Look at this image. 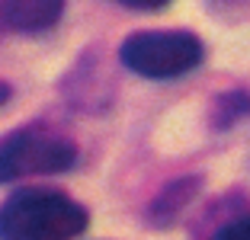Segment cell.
Wrapping results in <instances>:
<instances>
[{
    "mask_svg": "<svg viewBox=\"0 0 250 240\" xmlns=\"http://www.w3.org/2000/svg\"><path fill=\"white\" fill-rule=\"evenodd\" d=\"M7 100H10V83H7V80H0V106H3Z\"/></svg>",
    "mask_w": 250,
    "mask_h": 240,
    "instance_id": "9c48e42d",
    "label": "cell"
},
{
    "mask_svg": "<svg viewBox=\"0 0 250 240\" xmlns=\"http://www.w3.org/2000/svg\"><path fill=\"white\" fill-rule=\"evenodd\" d=\"M199 176H183V180H173V182H167L161 192H157V199L151 202V208H147V221L154 227H167V224H173V221L180 218L186 211V205L196 199V192H199Z\"/></svg>",
    "mask_w": 250,
    "mask_h": 240,
    "instance_id": "5b68a950",
    "label": "cell"
},
{
    "mask_svg": "<svg viewBox=\"0 0 250 240\" xmlns=\"http://www.w3.org/2000/svg\"><path fill=\"white\" fill-rule=\"evenodd\" d=\"M90 215L58 189H20L0 205V237L7 240H64L81 237Z\"/></svg>",
    "mask_w": 250,
    "mask_h": 240,
    "instance_id": "6da1fadb",
    "label": "cell"
},
{
    "mask_svg": "<svg viewBox=\"0 0 250 240\" xmlns=\"http://www.w3.org/2000/svg\"><path fill=\"white\" fill-rule=\"evenodd\" d=\"M215 237L225 240H237V237H250V215H237V218L225 221V224L215 227Z\"/></svg>",
    "mask_w": 250,
    "mask_h": 240,
    "instance_id": "52a82bcc",
    "label": "cell"
},
{
    "mask_svg": "<svg viewBox=\"0 0 250 240\" xmlns=\"http://www.w3.org/2000/svg\"><path fill=\"white\" fill-rule=\"evenodd\" d=\"M206 58L202 39L189 29H141L119 45V61L147 80H173L196 71Z\"/></svg>",
    "mask_w": 250,
    "mask_h": 240,
    "instance_id": "7a4b0ae2",
    "label": "cell"
},
{
    "mask_svg": "<svg viewBox=\"0 0 250 240\" xmlns=\"http://www.w3.org/2000/svg\"><path fill=\"white\" fill-rule=\"evenodd\" d=\"M64 13V0H0V29L10 32H45Z\"/></svg>",
    "mask_w": 250,
    "mask_h": 240,
    "instance_id": "277c9868",
    "label": "cell"
},
{
    "mask_svg": "<svg viewBox=\"0 0 250 240\" xmlns=\"http://www.w3.org/2000/svg\"><path fill=\"white\" fill-rule=\"evenodd\" d=\"M74 163H77V144L64 131L45 122L22 125L0 138V182L64 173Z\"/></svg>",
    "mask_w": 250,
    "mask_h": 240,
    "instance_id": "3957f363",
    "label": "cell"
},
{
    "mask_svg": "<svg viewBox=\"0 0 250 240\" xmlns=\"http://www.w3.org/2000/svg\"><path fill=\"white\" fill-rule=\"evenodd\" d=\"M247 116H250V93H244V90H228V93L215 96V102H212V128L228 131L231 125H237Z\"/></svg>",
    "mask_w": 250,
    "mask_h": 240,
    "instance_id": "8992f818",
    "label": "cell"
},
{
    "mask_svg": "<svg viewBox=\"0 0 250 240\" xmlns=\"http://www.w3.org/2000/svg\"><path fill=\"white\" fill-rule=\"evenodd\" d=\"M116 3H122L128 10H161V7H167L170 0H116Z\"/></svg>",
    "mask_w": 250,
    "mask_h": 240,
    "instance_id": "ba28073f",
    "label": "cell"
}]
</instances>
